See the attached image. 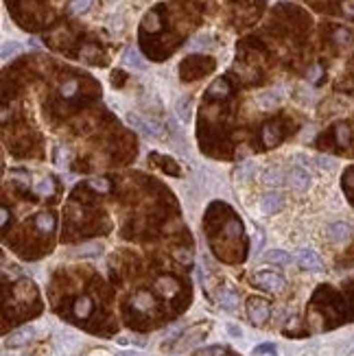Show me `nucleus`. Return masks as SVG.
I'll return each instance as SVG.
<instances>
[{"label":"nucleus","mask_w":354,"mask_h":356,"mask_svg":"<svg viewBox=\"0 0 354 356\" xmlns=\"http://www.w3.org/2000/svg\"><path fill=\"white\" fill-rule=\"evenodd\" d=\"M92 3L94 0H70L68 9H70V14H86L92 7Z\"/></svg>","instance_id":"obj_21"},{"label":"nucleus","mask_w":354,"mask_h":356,"mask_svg":"<svg viewBox=\"0 0 354 356\" xmlns=\"http://www.w3.org/2000/svg\"><path fill=\"white\" fill-rule=\"evenodd\" d=\"M33 332H35L33 328H22V330H18V332H14V334L7 336V345H11V347L27 345V343L33 339Z\"/></svg>","instance_id":"obj_12"},{"label":"nucleus","mask_w":354,"mask_h":356,"mask_svg":"<svg viewBox=\"0 0 354 356\" xmlns=\"http://www.w3.org/2000/svg\"><path fill=\"white\" fill-rule=\"evenodd\" d=\"M295 260L302 269H308V271H321L323 269V262L321 258L317 256V251L313 249H299L295 253Z\"/></svg>","instance_id":"obj_4"},{"label":"nucleus","mask_w":354,"mask_h":356,"mask_svg":"<svg viewBox=\"0 0 354 356\" xmlns=\"http://www.w3.org/2000/svg\"><path fill=\"white\" fill-rule=\"evenodd\" d=\"M208 94H210V96H225V94H230V86H227V81L217 79V81L212 83V86H210Z\"/></svg>","instance_id":"obj_20"},{"label":"nucleus","mask_w":354,"mask_h":356,"mask_svg":"<svg viewBox=\"0 0 354 356\" xmlns=\"http://www.w3.org/2000/svg\"><path fill=\"white\" fill-rule=\"evenodd\" d=\"M145 27H147V29H151V31H158V29H160V18H158V14H155V11L147 14V18H145Z\"/></svg>","instance_id":"obj_28"},{"label":"nucleus","mask_w":354,"mask_h":356,"mask_svg":"<svg viewBox=\"0 0 354 356\" xmlns=\"http://www.w3.org/2000/svg\"><path fill=\"white\" fill-rule=\"evenodd\" d=\"M35 190H38L40 195H51V192H53V188H51V182H42Z\"/></svg>","instance_id":"obj_34"},{"label":"nucleus","mask_w":354,"mask_h":356,"mask_svg":"<svg viewBox=\"0 0 354 356\" xmlns=\"http://www.w3.org/2000/svg\"><path fill=\"white\" fill-rule=\"evenodd\" d=\"M77 92V81H66L64 86H62V94L68 99V96H73Z\"/></svg>","instance_id":"obj_30"},{"label":"nucleus","mask_w":354,"mask_h":356,"mask_svg":"<svg viewBox=\"0 0 354 356\" xmlns=\"http://www.w3.org/2000/svg\"><path fill=\"white\" fill-rule=\"evenodd\" d=\"M265 260L267 262H271V264H280V267H284V264H289L291 262V256L286 253L284 249H271L265 256Z\"/></svg>","instance_id":"obj_16"},{"label":"nucleus","mask_w":354,"mask_h":356,"mask_svg":"<svg viewBox=\"0 0 354 356\" xmlns=\"http://www.w3.org/2000/svg\"><path fill=\"white\" fill-rule=\"evenodd\" d=\"M289 184H291L295 190H306V188L310 186V175H308V171H304L302 166H293L291 173H289Z\"/></svg>","instance_id":"obj_6"},{"label":"nucleus","mask_w":354,"mask_h":356,"mask_svg":"<svg viewBox=\"0 0 354 356\" xmlns=\"http://www.w3.org/2000/svg\"><path fill=\"white\" fill-rule=\"evenodd\" d=\"M247 315H249V321L254 325H262L271 315V308L265 299H258V297H251L247 301Z\"/></svg>","instance_id":"obj_3"},{"label":"nucleus","mask_w":354,"mask_h":356,"mask_svg":"<svg viewBox=\"0 0 354 356\" xmlns=\"http://www.w3.org/2000/svg\"><path fill=\"white\" fill-rule=\"evenodd\" d=\"M337 140H339V144H347V142H350V129H347L345 125H341L339 129H337Z\"/></svg>","instance_id":"obj_29"},{"label":"nucleus","mask_w":354,"mask_h":356,"mask_svg":"<svg viewBox=\"0 0 354 356\" xmlns=\"http://www.w3.org/2000/svg\"><path fill=\"white\" fill-rule=\"evenodd\" d=\"M177 260L188 262V260H190V253H188V251H177Z\"/></svg>","instance_id":"obj_36"},{"label":"nucleus","mask_w":354,"mask_h":356,"mask_svg":"<svg viewBox=\"0 0 354 356\" xmlns=\"http://www.w3.org/2000/svg\"><path fill=\"white\" fill-rule=\"evenodd\" d=\"M254 173H256V164H254V162H245V164H241V166L236 168V179H238V182H247Z\"/></svg>","instance_id":"obj_19"},{"label":"nucleus","mask_w":354,"mask_h":356,"mask_svg":"<svg viewBox=\"0 0 354 356\" xmlns=\"http://www.w3.org/2000/svg\"><path fill=\"white\" fill-rule=\"evenodd\" d=\"M131 304H134V308L138 310V312H149L153 308V295L149 293V291H140V293H136L134 295V301H131Z\"/></svg>","instance_id":"obj_11"},{"label":"nucleus","mask_w":354,"mask_h":356,"mask_svg":"<svg viewBox=\"0 0 354 356\" xmlns=\"http://www.w3.org/2000/svg\"><path fill=\"white\" fill-rule=\"evenodd\" d=\"M35 225H38L42 232H53L55 230V216L51 212H42V214H38V219H35Z\"/></svg>","instance_id":"obj_17"},{"label":"nucleus","mask_w":354,"mask_h":356,"mask_svg":"<svg viewBox=\"0 0 354 356\" xmlns=\"http://www.w3.org/2000/svg\"><path fill=\"white\" fill-rule=\"evenodd\" d=\"M155 291H160L164 297H173V295L179 291V282L171 275H162L155 280Z\"/></svg>","instance_id":"obj_8"},{"label":"nucleus","mask_w":354,"mask_h":356,"mask_svg":"<svg viewBox=\"0 0 354 356\" xmlns=\"http://www.w3.org/2000/svg\"><path fill=\"white\" fill-rule=\"evenodd\" d=\"M219 304L221 308L225 310H236L238 308V295L232 291V288H223V291L219 293Z\"/></svg>","instance_id":"obj_14"},{"label":"nucleus","mask_w":354,"mask_h":356,"mask_svg":"<svg viewBox=\"0 0 354 356\" xmlns=\"http://www.w3.org/2000/svg\"><path fill=\"white\" fill-rule=\"evenodd\" d=\"M350 234H352L350 225H347V223H343V221L330 223V225H328V238L334 240V243H343V240L350 238Z\"/></svg>","instance_id":"obj_7"},{"label":"nucleus","mask_w":354,"mask_h":356,"mask_svg":"<svg viewBox=\"0 0 354 356\" xmlns=\"http://www.w3.org/2000/svg\"><path fill=\"white\" fill-rule=\"evenodd\" d=\"M123 64H127L129 68H134V70H147V62L142 59V55L136 51V48H127V51H125Z\"/></svg>","instance_id":"obj_10"},{"label":"nucleus","mask_w":354,"mask_h":356,"mask_svg":"<svg viewBox=\"0 0 354 356\" xmlns=\"http://www.w3.org/2000/svg\"><path fill=\"white\" fill-rule=\"evenodd\" d=\"M241 232H243V227H241V223H238V221H230L225 225V234L230 238H238V236H241Z\"/></svg>","instance_id":"obj_24"},{"label":"nucleus","mask_w":354,"mask_h":356,"mask_svg":"<svg viewBox=\"0 0 354 356\" xmlns=\"http://www.w3.org/2000/svg\"><path fill=\"white\" fill-rule=\"evenodd\" d=\"M75 315L77 317H81V319H86V317H90L92 315V310H94V301L88 297V295H83V297H79L75 301Z\"/></svg>","instance_id":"obj_15"},{"label":"nucleus","mask_w":354,"mask_h":356,"mask_svg":"<svg viewBox=\"0 0 354 356\" xmlns=\"http://www.w3.org/2000/svg\"><path fill=\"white\" fill-rule=\"evenodd\" d=\"M225 347L223 345H210V347H203L197 352V356H223Z\"/></svg>","instance_id":"obj_25"},{"label":"nucleus","mask_w":354,"mask_h":356,"mask_svg":"<svg viewBox=\"0 0 354 356\" xmlns=\"http://www.w3.org/2000/svg\"><path fill=\"white\" fill-rule=\"evenodd\" d=\"M254 284L265 288V291L278 293L284 288V280L280 273H273V271H258V273H254Z\"/></svg>","instance_id":"obj_2"},{"label":"nucleus","mask_w":354,"mask_h":356,"mask_svg":"<svg viewBox=\"0 0 354 356\" xmlns=\"http://www.w3.org/2000/svg\"><path fill=\"white\" fill-rule=\"evenodd\" d=\"M262 138H265V144H267V147H275V144L280 142V129H278V125H267Z\"/></svg>","instance_id":"obj_18"},{"label":"nucleus","mask_w":354,"mask_h":356,"mask_svg":"<svg viewBox=\"0 0 354 356\" xmlns=\"http://www.w3.org/2000/svg\"><path fill=\"white\" fill-rule=\"evenodd\" d=\"M118 356H140V354H136V352H123V354H118Z\"/></svg>","instance_id":"obj_37"},{"label":"nucleus","mask_w":354,"mask_h":356,"mask_svg":"<svg viewBox=\"0 0 354 356\" xmlns=\"http://www.w3.org/2000/svg\"><path fill=\"white\" fill-rule=\"evenodd\" d=\"M225 328H227V332H230V336H238V339H241V336H243V330L238 328L236 323H227Z\"/></svg>","instance_id":"obj_33"},{"label":"nucleus","mask_w":354,"mask_h":356,"mask_svg":"<svg viewBox=\"0 0 354 356\" xmlns=\"http://www.w3.org/2000/svg\"><path fill=\"white\" fill-rule=\"evenodd\" d=\"M273 352H275L273 343H262V345L254 347V354H273Z\"/></svg>","instance_id":"obj_31"},{"label":"nucleus","mask_w":354,"mask_h":356,"mask_svg":"<svg viewBox=\"0 0 354 356\" xmlns=\"http://www.w3.org/2000/svg\"><path fill=\"white\" fill-rule=\"evenodd\" d=\"M20 51H22V46L18 44V42H5L3 44V59L7 62L9 57H16Z\"/></svg>","instance_id":"obj_22"},{"label":"nucleus","mask_w":354,"mask_h":356,"mask_svg":"<svg viewBox=\"0 0 354 356\" xmlns=\"http://www.w3.org/2000/svg\"><path fill=\"white\" fill-rule=\"evenodd\" d=\"M92 188L99 190V192H107V190H110V182H107V179H94Z\"/></svg>","instance_id":"obj_32"},{"label":"nucleus","mask_w":354,"mask_h":356,"mask_svg":"<svg viewBox=\"0 0 354 356\" xmlns=\"http://www.w3.org/2000/svg\"><path fill=\"white\" fill-rule=\"evenodd\" d=\"M188 110H190V101L184 96V99L177 101V116L182 118V120H186V118H188Z\"/></svg>","instance_id":"obj_27"},{"label":"nucleus","mask_w":354,"mask_h":356,"mask_svg":"<svg viewBox=\"0 0 354 356\" xmlns=\"http://www.w3.org/2000/svg\"><path fill=\"white\" fill-rule=\"evenodd\" d=\"M315 164L319 166V168H323V171H330V168L337 166V160L330 158V155H317V158H315Z\"/></svg>","instance_id":"obj_23"},{"label":"nucleus","mask_w":354,"mask_h":356,"mask_svg":"<svg viewBox=\"0 0 354 356\" xmlns=\"http://www.w3.org/2000/svg\"><path fill=\"white\" fill-rule=\"evenodd\" d=\"M262 243H265V234H262V230L256 232V253L262 249Z\"/></svg>","instance_id":"obj_35"},{"label":"nucleus","mask_w":354,"mask_h":356,"mask_svg":"<svg viewBox=\"0 0 354 356\" xmlns=\"http://www.w3.org/2000/svg\"><path fill=\"white\" fill-rule=\"evenodd\" d=\"M280 208H282V197L278 192H267V195L260 199V210L265 214H275Z\"/></svg>","instance_id":"obj_9"},{"label":"nucleus","mask_w":354,"mask_h":356,"mask_svg":"<svg viewBox=\"0 0 354 356\" xmlns=\"http://www.w3.org/2000/svg\"><path fill=\"white\" fill-rule=\"evenodd\" d=\"M127 123L138 129L140 134H145L149 138H164V127L155 120H149V118H142V116H136V114H129L127 116Z\"/></svg>","instance_id":"obj_1"},{"label":"nucleus","mask_w":354,"mask_h":356,"mask_svg":"<svg viewBox=\"0 0 354 356\" xmlns=\"http://www.w3.org/2000/svg\"><path fill=\"white\" fill-rule=\"evenodd\" d=\"M262 182H265V186L278 188V186L284 184V175H282V171L278 166H271V168H267V171L262 173Z\"/></svg>","instance_id":"obj_13"},{"label":"nucleus","mask_w":354,"mask_h":356,"mask_svg":"<svg viewBox=\"0 0 354 356\" xmlns=\"http://www.w3.org/2000/svg\"><path fill=\"white\" fill-rule=\"evenodd\" d=\"M282 101V94L280 90H267V92H260L256 96V105L260 107V110H273V107H278Z\"/></svg>","instance_id":"obj_5"},{"label":"nucleus","mask_w":354,"mask_h":356,"mask_svg":"<svg viewBox=\"0 0 354 356\" xmlns=\"http://www.w3.org/2000/svg\"><path fill=\"white\" fill-rule=\"evenodd\" d=\"M206 46H210V35H197V38L188 44L190 51H197V48H206Z\"/></svg>","instance_id":"obj_26"}]
</instances>
